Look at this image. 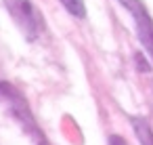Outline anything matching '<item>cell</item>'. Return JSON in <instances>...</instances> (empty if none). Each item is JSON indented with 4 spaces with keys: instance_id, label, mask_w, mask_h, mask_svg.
<instances>
[{
    "instance_id": "cell-1",
    "label": "cell",
    "mask_w": 153,
    "mask_h": 145,
    "mask_svg": "<svg viewBox=\"0 0 153 145\" xmlns=\"http://www.w3.org/2000/svg\"><path fill=\"white\" fill-rule=\"evenodd\" d=\"M0 107H2L15 122L17 126L34 141V145H51L48 139L44 137L42 128L38 126L27 99L21 95V90L9 82H0Z\"/></svg>"
},
{
    "instance_id": "cell-2",
    "label": "cell",
    "mask_w": 153,
    "mask_h": 145,
    "mask_svg": "<svg viewBox=\"0 0 153 145\" xmlns=\"http://www.w3.org/2000/svg\"><path fill=\"white\" fill-rule=\"evenodd\" d=\"M2 4L27 42H36L44 30V19L32 0H2Z\"/></svg>"
},
{
    "instance_id": "cell-3",
    "label": "cell",
    "mask_w": 153,
    "mask_h": 145,
    "mask_svg": "<svg viewBox=\"0 0 153 145\" xmlns=\"http://www.w3.org/2000/svg\"><path fill=\"white\" fill-rule=\"evenodd\" d=\"M120 4L130 13L134 28H136V38L153 63V17L151 13L147 11L143 0H120Z\"/></svg>"
},
{
    "instance_id": "cell-4",
    "label": "cell",
    "mask_w": 153,
    "mask_h": 145,
    "mask_svg": "<svg viewBox=\"0 0 153 145\" xmlns=\"http://www.w3.org/2000/svg\"><path fill=\"white\" fill-rule=\"evenodd\" d=\"M130 124H132V130H134V135H136V139H138L140 145H153V128H151V124L145 118L132 116Z\"/></svg>"
},
{
    "instance_id": "cell-5",
    "label": "cell",
    "mask_w": 153,
    "mask_h": 145,
    "mask_svg": "<svg viewBox=\"0 0 153 145\" xmlns=\"http://www.w3.org/2000/svg\"><path fill=\"white\" fill-rule=\"evenodd\" d=\"M63 9L74 17V19H86V4L84 0H59Z\"/></svg>"
},
{
    "instance_id": "cell-6",
    "label": "cell",
    "mask_w": 153,
    "mask_h": 145,
    "mask_svg": "<svg viewBox=\"0 0 153 145\" xmlns=\"http://www.w3.org/2000/svg\"><path fill=\"white\" fill-rule=\"evenodd\" d=\"M107 145H128L120 135H109V139H107Z\"/></svg>"
}]
</instances>
